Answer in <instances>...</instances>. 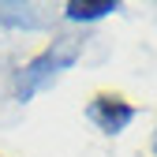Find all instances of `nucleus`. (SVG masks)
Here are the masks:
<instances>
[{"label": "nucleus", "mask_w": 157, "mask_h": 157, "mask_svg": "<svg viewBox=\"0 0 157 157\" xmlns=\"http://www.w3.org/2000/svg\"><path fill=\"white\" fill-rule=\"evenodd\" d=\"M78 56H82V41H75V37H56L52 45H45L34 60L23 64V71H19V78H15L19 101H30V97L41 94L49 82H56V75L67 71Z\"/></svg>", "instance_id": "obj_1"}, {"label": "nucleus", "mask_w": 157, "mask_h": 157, "mask_svg": "<svg viewBox=\"0 0 157 157\" xmlns=\"http://www.w3.org/2000/svg\"><path fill=\"white\" fill-rule=\"evenodd\" d=\"M86 116H90L105 135H120V131L135 120V105L124 101L120 94H97L94 101L86 105Z\"/></svg>", "instance_id": "obj_2"}, {"label": "nucleus", "mask_w": 157, "mask_h": 157, "mask_svg": "<svg viewBox=\"0 0 157 157\" xmlns=\"http://www.w3.org/2000/svg\"><path fill=\"white\" fill-rule=\"evenodd\" d=\"M116 8H120L116 0H71L64 11H67V19H71V23H94V19L112 15Z\"/></svg>", "instance_id": "obj_3"}, {"label": "nucleus", "mask_w": 157, "mask_h": 157, "mask_svg": "<svg viewBox=\"0 0 157 157\" xmlns=\"http://www.w3.org/2000/svg\"><path fill=\"white\" fill-rule=\"evenodd\" d=\"M153 153H157V135H153Z\"/></svg>", "instance_id": "obj_4"}]
</instances>
